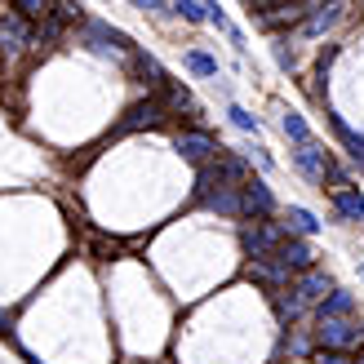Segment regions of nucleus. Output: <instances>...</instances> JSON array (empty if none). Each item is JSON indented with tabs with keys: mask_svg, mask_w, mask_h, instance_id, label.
Segmentation results:
<instances>
[{
	"mask_svg": "<svg viewBox=\"0 0 364 364\" xmlns=\"http://www.w3.org/2000/svg\"><path fill=\"white\" fill-rule=\"evenodd\" d=\"M360 276H364V267H360Z\"/></svg>",
	"mask_w": 364,
	"mask_h": 364,
	"instance_id": "nucleus-33",
	"label": "nucleus"
},
{
	"mask_svg": "<svg viewBox=\"0 0 364 364\" xmlns=\"http://www.w3.org/2000/svg\"><path fill=\"white\" fill-rule=\"evenodd\" d=\"M0 333H5V316H0Z\"/></svg>",
	"mask_w": 364,
	"mask_h": 364,
	"instance_id": "nucleus-32",
	"label": "nucleus"
},
{
	"mask_svg": "<svg viewBox=\"0 0 364 364\" xmlns=\"http://www.w3.org/2000/svg\"><path fill=\"white\" fill-rule=\"evenodd\" d=\"M187 67L196 71V76H218V58H209V53H200V49L187 53Z\"/></svg>",
	"mask_w": 364,
	"mask_h": 364,
	"instance_id": "nucleus-22",
	"label": "nucleus"
},
{
	"mask_svg": "<svg viewBox=\"0 0 364 364\" xmlns=\"http://www.w3.org/2000/svg\"><path fill=\"white\" fill-rule=\"evenodd\" d=\"M249 156H253V160H258V169H271V156H267V151H262V147H253V151H249Z\"/></svg>",
	"mask_w": 364,
	"mask_h": 364,
	"instance_id": "nucleus-30",
	"label": "nucleus"
},
{
	"mask_svg": "<svg viewBox=\"0 0 364 364\" xmlns=\"http://www.w3.org/2000/svg\"><path fill=\"white\" fill-rule=\"evenodd\" d=\"M333 289V280L324 276V271H316V267H306V271H298V284H294V294L302 298V302H320L324 294Z\"/></svg>",
	"mask_w": 364,
	"mask_h": 364,
	"instance_id": "nucleus-11",
	"label": "nucleus"
},
{
	"mask_svg": "<svg viewBox=\"0 0 364 364\" xmlns=\"http://www.w3.org/2000/svg\"><path fill=\"white\" fill-rule=\"evenodd\" d=\"M134 71L142 76V85H165V71H160V63L147 58V53H134Z\"/></svg>",
	"mask_w": 364,
	"mask_h": 364,
	"instance_id": "nucleus-19",
	"label": "nucleus"
},
{
	"mask_svg": "<svg viewBox=\"0 0 364 364\" xmlns=\"http://www.w3.org/2000/svg\"><path fill=\"white\" fill-rule=\"evenodd\" d=\"M355 311V294H342V289H329L320 298V316H351Z\"/></svg>",
	"mask_w": 364,
	"mask_h": 364,
	"instance_id": "nucleus-15",
	"label": "nucleus"
},
{
	"mask_svg": "<svg viewBox=\"0 0 364 364\" xmlns=\"http://www.w3.org/2000/svg\"><path fill=\"white\" fill-rule=\"evenodd\" d=\"M284 223H289V231H294V235H316L320 231V218L311 209H302V205H289Z\"/></svg>",
	"mask_w": 364,
	"mask_h": 364,
	"instance_id": "nucleus-14",
	"label": "nucleus"
},
{
	"mask_svg": "<svg viewBox=\"0 0 364 364\" xmlns=\"http://www.w3.org/2000/svg\"><path fill=\"white\" fill-rule=\"evenodd\" d=\"M160 120H165V102L147 98V102H138V107H129V112H124L120 129H156Z\"/></svg>",
	"mask_w": 364,
	"mask_h": 364,
	"instance_id": "nucleus-9",
	"label": "nucleus"
},
{
	"mask_svg": "<svg viewBox=\"0 0 364 364\" xmlns=\"http://www.w3.org/2000/svg\"><path fill=\"white\" fill-rule=\"evenodd\" d=\"M173 9L187 18V23H205V0H173Z\"/></svg>",
	"mask_w": 364,
	"mask_h": 364,
	"instance_id": "nucleus-23",
	"label": "nucleus"
},
{
	"mask_svg": "<svg viewBox=\"0 0 364 364\" xmlns=\"http://www.w3.org/2000/svg\"><path fill=\"white\" fill-rule=\"evenodd\" d=\"M227 116H231V124H235V129H245V134H258V116H249L245 107H231Z\"/></svg>",
	"mask_w": 364,
	"mask_h": 364,
	"instance_id": "nucleus-26",
	"label": "nucleus"
},
{
	"mask_svg": "<svg viewBox=\"0 0 364 364\" xmlns=\"http://www.w3.org/2000/svg\"><path fill=\"white\" fill-rule=\"evenodd\" d=\"M360 364H364V360H360Z\"/></svg>",
	"mask_w": 364,
	"mask_h": 364,
	"instance_id": "nucleus-34",
	"label": "nucleus"
},
{
	"mask_svg": "<svg viewBox=\"0 0 364 364\" xmlns=\"http://www.w3.org/2000/svg\"><path fill=\"white\" fill-rule=\"evenodd\" d=\"M276 63H280L284 71H294V67H298V53L289 49V41H284V45H276Z\"/></svg>",
	"mask_w": 364,
	"mask_h": 364,
	"instance_id": "nucleus-27",
	"label": "nucleus"
},
{
	"mask_svg": "<svg viewBox=\"0 0 364 364\" xmlns=\"http://www.w3.org/2000/svg\"><path fill=\"white\" fill-rule=\"evenodd\" d=\"M276 258L289 262L294 271L316 267V253H311V245H306V235H289V240H280V245H276Z\"/></svg>",
	"mask_w": 364,
	"mask_h": 364,
	"instance_id": "nucleus-8",
	"label": "nucleus"
},
{
	"mask_svg": "<svg viewBox=\"0 0 364 364\" xmlns=\"http://www.w3.org/2000/svg\"><path fill=\"white\" fill-rule=\"evenodd\" d=\"M280 129H284V138H294V142H311V129H306V120L298 112H280Z\"/></svg>",
	"mask_w": 364,
	"mask_h": 364,
	"instance_id": "nucleus-18",
	"label": "nucleus"
},
{
	"mask_svg": "<svg viewBox=\"0 0 364 364\" xmlns=\"http://www.w3.org/2000/svg\"><path fill=\"white\" fill-rule=\"evenodd\" d=\"M173 151L182 160H191V165H205L209 156H218V142L209 134H200V129H187V134H178L173 138Z\"/></svg>",
	"mask_w": 364,
	"mask_h": 364,
	"instance_id": "nucleus-5",
	"label": "nucleus"
},
{
	"mask_svg": "<svg viewBox=\"0 0 364 364\" xmlns=\"http://www.w3.org/2000/svg\"><path fill=\"white\" fill-rule=\"evenodd\" d=\"M298 18H302V5H289V9H276V14H271V9H262V18H258V23L276 31V27H284V23H298Z\"/></svg>",
	"mask_w": 364,
	"mask_h": 364,
	"instance_id": "nucleus-21",
	"label": "nucleus"
},
{
	"mask_svg": "<svg viewBox=\"0 0 364 364\" xmlns=\"http://www.w3.org/2000/svg\"><path fill=\"white\" fill-rule=\"evenodd\" d=\"M27 45H36L31 41V27H27V18L23 14H5V18H0V49H5L9 53V58H14V53H23Z\"/></svg>",
	"mask_w": 364,
	"mask_h": 364,
	"instance_id": "nucleus-3",
	"label": "nucleus"
},
{
	"mask_svg": "<svg viewBox=\"0 0 364 364\" xmlns=\"http://www.w3.org/2000/svg\"><path fill=\"white\" fill-rule=\"evenodd\" d=\"M276 311H280V320L294 324V320L302 316V298H298V294H294V298H276Z\"/></svg>",
	"mask_w": 364,
	"mask_h": 364,
	"instance_id": "nucleus-25",
	"label": "nucleus"
},
{
	"mask_svg": "<svg viewBox=\"0 0 364 364\" xmlns=\"http://www.w3.org/2000/svg\"><path fill=\"white\" fill-rule=\"evenodd\" d=\"M134 9H142V14H156V9H165L160 0H134Z\"/></svg>",
	"mask_w": 364,
	"mask_h": 364,
	"instance_id": "nucleus-29",
	"label": "nucleus"
},
{
	"mask_svg": "<svg viewBox=\"0 0 364 364\" xmlns=\"http://www.w3.org/2000/svg\"><path fill=\"white\" fill-rule=\"evenodd\" d=\"M213 165H218V173H223L227 182H235V187H240V182L249 178V169H245V160H240V156H223V151H218Z\"/></svg>",
	"mask_w": 364,
	"mask_h": 364,
	"instance_id": "nucleus-16",
	"label": "nucleus"
},
{
	"mask_svg": "<svg viewBox=\"0 0 364 364\" xmlns=\"http://www.w3.org/2000/svg\"><path fill=\"white\" fill-rule=\"evenodd\" d=\"M333 209H338V218H351V223H364V196H360V191H351V187L333 191Z\"/></svg>",
	"mask_w": 364,
	"mask_h": 364,
	"instance_id": "nucleus-12",
	"label": "nucleus"
},
{
	"mask_svg": "<svg viewBox=\"0 0 364 364\" xmlns=\"http://www.w3.org/2000/svg\"><path fill=\"white\" fill-rule=\"evenodd\" d=\"M329 124H333V134L342 138V147H347V151L360 160V165H364V138H360V134H351L347 124H342V116H329Z\"/></svg>",
	"mask_w": 364,
	"mask_h": 364,
	"instance_id": "nucleus-17",
	"label": "nucleus"
},
{
	"mask_svg": "<svg viewBox=\"0 0 364 364\" xmlns=\"http://www.w3.org/2000/svg\"><path fill=\"white\" fill-rule=\"evenodd\" d=\"M85 45H94L98 53H129V36L112 31L107 23H85Z\"/></svg>",
	"mask_w": 364,
	"mask_h": 364,
	"instance_id": "nucleus-6",
	"label": "nucleus"
},
{
	"mask_svg": "<svg viewBox=\"0 0 364 364\" xmlns=\"http://www.w3.org/2000/svg\"><path fill=\"white\" fill-rule=\"evenodd\" d=\"M240 209L253 213V218H267V213H276V196H271L267 182L245 178V182H240Z\"/></svg>",
	"mask_w": 364,
	"mask_h": 364,
	"instance_id": "nucleus-4",
	"label": "nucleus"
},
{
	"mask_svg": "<svg viewBox=\"0 0 364 364\" xmlns=\"http://www.w3.org/2000/svg\"><path fill=\"white\" fill-rule=\"evenodd\" d=\"M338 14H342V5H338V0H329L324 9H316V14L302 23V36H324V31H329V27L338 23Z\"/></svg>",
	"mask_w": 364,
	"mask_h": 364,
	"instance_id": "nucleus-13",
	"label": "nucleus"
},
{
	"mask_svg": "<svg viewBox=\"0 0 364 364\" xmlns=\"http://www.w3.org/2000/svg\"><path fill=\"white\" fill-rule=\"evenodd\" d=\"M200 200H205L213 213H227V218H240L245 213L240 209V187H235V182H218V187L209 196H200Z\"/></svg>",
	"mask_w": 364,
	"mask_h": 364,
	"instance_id": "nucleus-10",
	"label": "nucleus"
},
{
	"mask_svg": "<svg viewBox=\"0 0 364 364\" xmlns=\"http://www.w3.org/2000/svg\"><path fill=\"white\" fill-rule=\"evenodd\" d=\"M165 89H169V107H178V112H196V98H191L182 85H169V80H165Z\"/></svg>",
	"mask_w": 364,
	"mask_h": 364,
	"instance_id": "nucleus-24",
	"label": "nucleus"
},
{
	"mask_svg": "<svg viewBox=\"0 0 364 364\" xmlns=\"http://www.w3.org/2000/svg\"><path fill=\"white\" fill-rule=\"evenodd\" d=\"M245 5H249V9H276L280 0H245Z\"/></svg>",
	"mask_w": 364,
	"mask_h": 364,
	"instance_id": "nucleus-31",
	"label": "nucleus"
},
{
	"mask_svg": "<svg viewBox=\"0 0 364 364\" xmlns=\"http://www.w3.org/2000/svg\"><path fill=\"white\" fill-rule=\"evenodd\" d=\"M284 240V235L271 227V223H253V227H240V245L253 262H267L271 253H276V245Z\"/></svg>",
	"mask_w": 364,
	"mask_h": 364,
	"instance_id": "nucleus-2",
	"label": "nucleus"
},
{
	"mask_svg": "<svg viewBox=\"0 0 364 364\" xmlns=\"http://www.w3.org/2000/svg\"><path fill=\"white\" fill-rule=\"evenodd\" d=\"M320 364H351V355H347V351H329V347H324Z\"/></svg>",
	"mask_w": 364,
	"mask_h": 364,
	"instance_id": "nucleus-28",
	"label": "nucleus"
},
{
	"mask_svg": "<svg viewBox=\"0 0 364 364\" xmlns=\"http://www.w3.org/2000/svg\"><path fill=\"white\" fill-rule=\"evenodd\" d=\"M320 347H329V351H355L360 342H364V324H355L351 316H320Z\"/></svg>",
	"mask_w": 364,
	"mask_h": 364,
	"instance_id": "nucleus-1",
	"label": "nucleus"
},
{
	"mask_svg": "<svg viewBox=\"0 0 364 364\" xmlns=\"http://www.w3.org/2000/svg\"><path fill=\"white\" fill-rule=\"evenodd\" d=\"M14 9L27 18V23H41V18L53 14V0H14Z\"/></svg>",
	"mask_w": 364,
	"mask_h": 364,
	"instance_id": "nucleus-20",
	"label": "nucleus"
},
{
	"mask_svg": "<svg viewBox=\"0 0 364 364\" xmlns=\"http://www.w3.org/2000/svg\"><path fill=\"white\" fill-rule=\"evenodd\" d=\"M294 160H298V169H302L306 178H320V182H324V173H329V165H333V160H329V151H324L316 138H311V142H298Z\"/></svg>",
	"mask_w": 364,
	"mask_h": 364,
	"instance_id": "nucleus-7",
	"label": "nucleus"
}]
</instances>
